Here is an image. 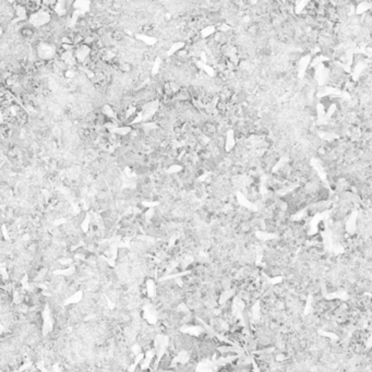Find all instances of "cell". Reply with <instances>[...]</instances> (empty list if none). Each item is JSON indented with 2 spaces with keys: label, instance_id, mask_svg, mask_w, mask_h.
<instances>
[{
  "label": "cell",
  "instance_id": "6da1fadb",
  "mask_svg": "<svg viewBox=\"0 0 372 372\" xmlns=\"http://www.w3.org/2000/svg\"><path fill=\"white\" fill-rule=\"evenodd\" d=\"M19 34H20L22 38L30 39V38H33V36L35 34V30H34L33 26H31V25L24 24L22 28H19Z\"/></svg>",
  "mask_w": 372,
  "mask_h": 372
},
{
  "label": "cell",
  "instance_id": "7a4b0ae2",
  "mask_svg": "<svg viewBox=\"0 0 372 372\" xmlns=\"http://www.w3.org/2000/svg\"><path fill=\"white\" fill-rule=\"evenodd\" d=\"M110 37H111V39L114 40V42L120 43V42H122L127 36H126L123 31L119 30V28H115V30L110 33Z\"/></svg>",
  "mask_w": 372,
  "mask_h": 372
},
{
  "label": "cell",
  "instance_id": "3957f363",
  "mask_svg": "<svg viewBox=\"0 0 372 372\" xmlns=\"http://www.w3.org/2000/svg\"><path fill=\"white\" fill-rule=\"evenodd\" d=\"M305 77L307 79H314L315 77V69L314 67H309L306 71V75Z\"/></svg>",
  "mask_w": 372,
  "mask_h": 372
}]
</instances>
